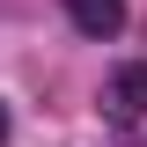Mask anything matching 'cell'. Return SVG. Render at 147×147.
Wrapping results in <instances>:
<instances>
[{"label": "cell", "mask_w": 147, "mask_h": 147, "mask_svg": "<svg viewBox=\"0 0 147 147\" xmlns=\"http://www.w3.org/2000/svg\"><path fill=\"white\" fill-rule=\"evenodd\" d=\"M0 140H7V103H0Z\"/></svg>", "instance_id": "obj_3"}, {"label": "cell", "mask_w": 147, "mask_h": 147, "mask_svg": "<svg viewBox=\"0 0 147 147\" xmlns=\"http://www.w3.org/2000/svg\"><path fill=\"white\" fill-rule=\"evenodd\" d=\"M59 7L74 15L81 37H118L125 30V0H59Z\"/></svg>", "instance_id": "obj_2"}, {"label": "cell", "mask_w": 147, "mask_h": 147, "mask_svg": "<svg viewBox=\"0 0 147 147\" xmlns=\"http://www.w3.org/2000/svg\"><path fill=\"white\" fill-rule=\"evenodd\" d=\"M103 118L110 125H140L147 118V66H118L103 81Z\"/></svg>", "instance_id": "obj_1"}]
</instances>
